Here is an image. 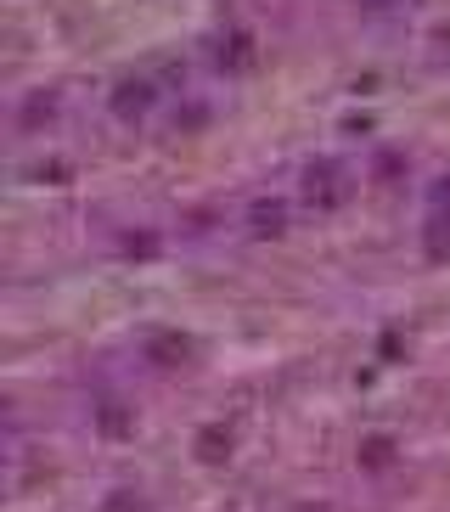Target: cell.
Masks as SVG:
<instances>
[{"instance_id": "cell-1", "label": "cell", "mask_w": 450, "mask_h": 512, "mask_svg": "<svg viewBox=\"0 0 450 512\" xmlns=\"http://www.w3.org/2000/svg\"><path fill=\"white\" fill-rule=\"evenodd\" d=\"M349 197V169L332 164V158H321V164L304 169V203L310 209H344Z\"/></svg>"}, {"instance_id": "cell-2", "label": "cell", "mask_w": 450, "mask_h": 512, "mask_svg": "<svg viewBox=\"0 0 450 512\" xmlns=\"http://www.w3.org/2000/svg\"><path fill=\"white\" fill-rule=\"evenodd\" d=\"M107 107H113V119H119V124H141L152 107H158V85H152L147 74H130V79H119V85H113Z\"/></svg>"}, {"instance_id": "cell-3", "label": "cell", "mask_w": 450, "mask_h": 512, "mask_svg": "<svg viewBox=\"0 0 450 512\" xmlns=\"http://www.w3.org/2000/svg\"><path fill=\"white\" fill-rule=\"evenodd\" d=\"M231 451H237V439H231V428L225 422H209V428H197V445H192V456L203 467H220V462H231Z\"/></svg>"}, {"instance_id": "cell-4", "label": "cell", "mask_w": 450, "mask_h": 512, "mask_svg": "<svg viewBox=\"0 0 450 512\" xmlns=\"http://www.w3.org/2000/svg\"><path fill=\"white\" fill-rule=\"evenodd\" d=\"M214 62H220V74H242L248 62H254V34L248 29H231L220 40V51H214Z\"/></svg>"}, {"instance_id": "cell-5", "label": "cell", "mask_w": 450, "mask_h": 512, "mask_svg": "<svg viewBox=\"0 0 450 512\" xmlns=\"http://www.w3.org/2000/svg\"><path fill=\"white\" fill-rule=\"evenodd\" d=\"M186 355H192V338H186V332H152L147 338V361L152 366H180Z\"/></svg>"}, {"instance_id": "cell-6", "label": "cell", "mask_w": 450, "mask_h": 512, "mask_svg": "<svg viewBox=\"0 0 450 512\" xmlns=\"http://www.w3.org/2000/svg\"><path fill=\"white\" fill-rule=\"evenodd\" d=\"M422 254L434 265H450V209H434L428 226H422Z\"/></svg>"}, {"instance_id": "cell-7", "label": "cell", "mask_w": 450, "mask_h": 512, "mask_svg": "<svg viewBox=\"0 0 450 512\" xmlns=\"http://www.w3.org/2000/svg\"><path fill=\"white\" fill-rule=\"evenodd\" d=\"M248 231H254V237H282V231H287V209L276 203V197H259L254 209H248Z\"/></svg>"}, {"instance_id": "cell-8", "label": "cell", "mask_w": 450, "mask_h": 512, "mask_svg": "<svg viewBox=\"0 0 450 512\" xmlns=\"http://www.w3.org/2000/svg\"><path fill=\"white\" fill-rule=\"evenodd\" d=\"M96 422H102L107 439H130V428H135V417L124 406H102V411H96Z\"/></svg>"}, {"instance_id": "cell-9", "label": "cell", "mask_w": 450, "mask_h": 512, "mask_svg": "<svg viewBox=\"0 0 450 512\" xmlns=\"http://www.w3.org/2000/svg\"><path fill=\"white\" fill-rule=\"evenodd\" d=\"M394 462V439L389 434H372L360 445V467H389Z\"/></svg>"}, {"instance_id": "cell-10", "label": "cell", "mask_w": 450, "mask_h": 512, "mask_svg": "<svg viewBox=\"0 0 450 512\" xmlns=\"http://www.w3.org/2000/svg\"><path fill=\"white\" fill-rule=\"evenodd\" d=\"M124 254L130 259H158V231H130V237H124Z\"/></svg>"}, {"instance_id": "cell-11", "label": "cell", "mask_w": 450, "mask_h": 512, "mask_svg": "<svg viewBox=\"0 0 450 512\" xmlns=\"http://www.w3.org/2000/svg\"><path fill=\"white\" fill-rule=\"evenodd\" d=\"M405 349H400V332H383V361H400Z\"/></svg>"}]
</instances>
